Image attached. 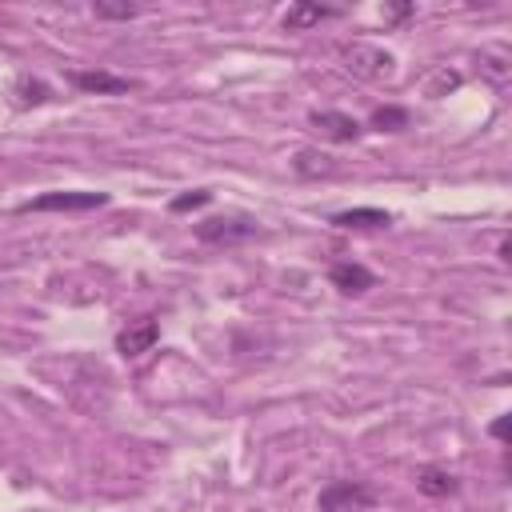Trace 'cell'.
<instances>
[{
    "label": "cell",
    "instance_id": "6da1fadb",
    "mask_svg": "<svg viewBox=\"0 0 512 512\" xmlns=\"http://www.w3.org/2000/svg\"><path fill=\"white\" fill-rule=\"evenodd\" d=\"M340 60L344 68L356 76V80H388L392 76V52L380 48V44H368V40H352L340 48Z\"/></svg>",
    "mask_w": 512,
    "mask_h": 512
},
{
    "label": "cell",
    "instance_id": "7a4b0ae2",
    "mask_svg": "<svg viewBox=\"0 0 512 512\" xmlns=\"http://www.w3.org/2000/svg\"><path fill=\"white\" fill-rule=\"evenodd\" d=\"M372 504H376V492L360 480H332L316 500L320 512H364Z\"/></svg>",
    "mask_w": 512,
    "mask_h": 512
},
{
    "label": "cell",
    "instance_id": "3957f363",
    "mask_svg": "<svg viewBox=\"0 0 512 512\" xmlns=\"http://www.w3.org/2000/svg\"><path fill=\"white\" fill-rule=\"evenodd\" d=\"M252 236H260V224L248 216H208L196 224V240L204 244H240Z\"/></svg>",
    "mask_w": 512,
    "mask_h": 512
},
{
    "label": "cell",
    "instance_id": "277c9868",
    "mask_svg": "<svg viewBox=\"0 0 512 512\" xmlns=\"http://www.w3.org/2000/svg\"><path fill=\"white\" fill-rule=\"evenodd\" d=\"M100 204H108V192H44L20 204V212H88Z\"/></svg>",
    "mask_w": 512,
    "mask_h": 512
},
{
    "label": "cell",
    "instance_id": "5b68a950",
    "mask_svg": "<svg viewBox=\"0 0 512 512\" xmlns=\"http://www.w3.org/2000/svg\"><path fill=\"white\" fill-rule=\"evenodd\" d=\"M156 340H160V324H156L152 316H140V320H132L128 328H120V336H116V352L132 360V356H144Z\"/></svg>",
    "mask_w": 512,
    "mask_h": 512
},
{
    "label": "cell",
    "instance_id": "8992f818",
    "mask_svg": "<svg viewBox=\"0 0 512 512\" xmlns=\"http://www.w3.org/2000/svg\"><path fill=\"white\" fill-rule=\"evenodd\" d=\"M72 84H76L80 92H96V96H120V92H132V88H136V80L116 76V72H104V68L72 72Z\"/></svg>",
    "mask_w": 512,
    "mask_h": 512
},
{
    "label": "cell",
    "instance_id": "52a82bcc",
    "mask_svg": "<svg viewBox=\"0 0 512 512\" xmlns=\"http://www.w3.org/2000/svg\"><path fill=\"white\" fill-rule=\"evenodd\" d=\"M312 128H320V136L336 144H352L360 136V124L348 112H312Z\"/></svg>",
    "mask_w": 512,
    "mask_h": 512
},
{
    "label": "cell",
    "instance_id": "ba28073f",
    "mask_svg": "<svg viewBox=\"0 0 512 512\" xmlns=\"http://www.w3.org/2000/svg\"><path fill=\"white\" fill-rule=\"evenodd\" d=\"M328 280H332V284H336L344 296H360V292H368V288L376 284V276H372L364 264H352V260H340V264H332Z\"/></svg>",
    "mask_w": 512,
    "mask_h": 512
},
{
    "label": "cell",
    "instance_id": "9c48e42d",
    "mask_svg": "<svg viewBox=\"0 0 512 512\" xmlns=\"http://www.w3.org/2000/svg\"><path fill=\"white\" fill-rule=\"evenodd\" d=\"M340 16V8H328V4H316V0H300L284 12V28L288 32H304V28H316L320 20H332Z\"/></svg>",
    "mask_w": 512,
    "mask_h": 512
},
{
    "label": "cell",
    "instance_id": "30bf717a",
    "mask_svg": "<svg viewBox=\"0 0 512 512\" xmlns=\"http://www.w3.org/2000/svg\"><path fill=\"white\" fill-rule=\"evenodd\" d=\"M292 168H296L300 176H308V180H316V176H336V172H340L336 156L316 152V148H300V152H296V160H292Z\"/></svg>",
    "mask_w": 512,
    "mask_h": 512
},
{
    "label": "cell",
    "instance_id": "8fae6325",
    "mask_svg": "<svg viewBox=\"0 0 512 512\" xmlns=\"http://www.w3.org/2000/svg\"><path fill=\"white\" fill-rule=\"evenodd\" d=\"M52 96V88L44 84V80H36V76H20L16 84H12V104L16 108H36V104H44Z\"/></svg>",
    "mask_w": 512,
    "mask_h": 512
},
{
    "label": "cell",
    "instance_id": "7c38bea8",
    "mask_svg": "<svg viewBox=\"0 0 512 512\" xmlns=\"http://www.w3.org/2000/svg\"><path fill=\"white\" fill-rule=\"evenodd\" d=\"M392 216L380 212V208H348V212H336L332 224L336 228H384Z\"/></svg>",
    "mask_w": 512,
    "mask_h": 512
},
{
    "label": "cell",
    "instance_id": "4fadbf2b",
    "mask_svg": "<svg viewBox=\"0 0 512 512\" xmlns=\"http://www.w3.org/2000/svg\"><path fill=\"white\" fill-rule=\"evenodd\" d=\"M416 488H420L424 496H452V492H456V476H452L448 468H420Z\"/></svg>",
    "mask_w": 512,
    "mask_h": 512
},
{
    "label": "cell",
    "instance_id": "5bb4252c",
    "mask_svg": "<svg viewBox=\"0 0 512 512\" xmlns=\"http://www.w3.org/2000/svg\"><path fill=\"white\" fill-rule=\"evenodd\" d=\"M480 72H484L488 80L504 84V80L512 76V52H508V48H484V52H480Z\"/></svg>",
    "mask_w": 512,
    "mask_h": 512
},
{
    "label": "cell",
    "instance_id": "9a60e30c",
    "mask_svg": "<svg viewBox=\"0 0 512 512\" xmlns=\"http://www.w3.org/2000/svg\"><path fill=\"white\" fill-rule=\"evenodd\" d=\"M92 12H96L100 20H132V16L140 12V4H128V0H96Z\"/></svg>",
    "mask_w": 512,
    "mask_h": 512
},
{
    "label": "cell",
    "instance_id": "2e32d148",
    "mask_svg": "<svg viewBox=\"0 0 512 512\" xmlns=\"http://www.w3.org/2000/svg\"><path fill=\"white\" fill-rule=\"evenodd\" d=\"M372 128H380V132H400V128H408V112L404 108H376L372 112Z\"/></svg>",
    "mask_w": 512,
    "mask_h": 512
},
{
    "label": "cell",
    "instance_id": "e0dca14e",
    "mask_svg": "<svg viewBox=\"0 0 512 512\" xmlns=\"http://www.w3.org/2000/svg\"><path fill=\"white\" fill-rule=\"evenodd\" d=\"M452 88H460V72H452V68H436L424 92H428V96H448Z\"/></svg>",
    "mask_w": 512,
    "mask_h": 512
},
{
    "label": "cell",
    "instance_id": "ac0fdd59",
    "mask_svg": "<svg viewBox=\"0 0 512 512\" xmlns=\"http://www.w3.org/2000/svg\"><path fill=\"white\" fill-rule=\"evenodd\" d=\"M208 200H212V192H208V188H196V192H184V196H176L168 208H172V212H192V208H204Z\"/></svg>",
    "mask_w": 512,
    "mask_h": 512
},
{
    "label": "cell",
    "instance_id": "d6986e66",
    "mask_svg": "<svg viewBox=\"0 0 512 512\" xmlns=\"http://www.w3.org/2000/svg\"><path fill=\"white\" fill-rule=\"evenodd\" d=\"M504 432H508V420H504V416H500V420H496V424H492V436H500V440H504Z\"/></svg>",
    "mask_w": 512,
    "mask_h": 512
}]
</instances>
